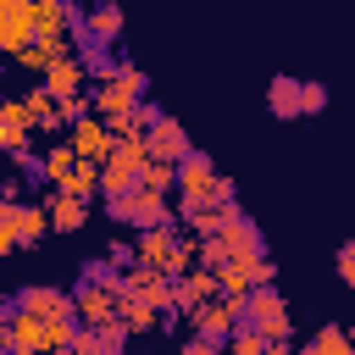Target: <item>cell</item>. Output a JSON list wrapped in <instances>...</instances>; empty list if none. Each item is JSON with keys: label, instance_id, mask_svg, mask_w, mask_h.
I'll return each mask as SVG.
<instances>
[{"label": "cell", "instance_id": "cell-1", "mask_svg": "<svg viewBox=\"0 0 355 355\" xmlns=\"http://www.w3.org/2000/svg\"><path fill=\"white\" fill-rule=\"evenodd\" d=\"M72 311H78L83 327H111V322H122V288H116V277H111V272H89V277L78 283V294H72Z\"/></svg>", "mask_w": 355, "mask_h": 355}, {"label": "cell", "instance_id": "cell-2", "mask_svg": "<svg viewBox=\"0 0 355 355\" xmlns=\"http://www.w3.org/2000/svg\"><path fill=\"white\" fill-rule=\"evenodd\" d=\"M178 194H183V211H194V205H222V200H233V183L211 166V155H189L183 166H178Z\"/></svg>", "mask_w": 355, "mask_h": 355}, {"label": "cell", "instance_id": "cell-3", "mask_svg": "<svg viewBox=\"0 0 355 355\" xmlns=\"http://www.w3.org/2000/svg\"><path fill=\"white\" fill-rule=\"evenodd\" d=\"M133 255H139V266H150V272H161V277H183V272H194V250H189L172 227H144Z\"/></svg>", "mask_w": 355, "mask_h": 355}, {"label": "cell", "instance_id": "cell-4", "mask_svg": "<svg viewBox=\"0 0 355 355\" xmlns=\"http://www.w3.org/2000/svg\"><path fill=\"white\" fill-rule=\"evenodd\" d=\"M255 255H266V250H261V233H255L250 216L227 222L216 239L200 244V266H205V272H216V266H227V261H255Z\"/></svg>", "mask_w": 355, "mask_h": 355}, {"label": "cell", "instance_id": "cell-5", "mask_svg": "<svg viewBox=\"0 0 355 355\" xmlns=\"http://www.w3.org/2000/svg\"><path fill=\"white\" fill-rule=\"evenodd\" d=\"M144 166H150V144H144V139H116L111 155L100 161V194H105V200H111V194H128Z\"/></svg>", "mask_w": 355, "mask_h": 355}, {"label": "cell", "instance_id": "cell-6", "mask_svg": "<svg viewBox=\"0 0 355 355\" xmlns=\"http://www.w3.org/2000/svg\"><path fill=\"white\" fill-rule=\"evenodd\" d=\"M139 94H144V72H139V67H116V72L94 89V116L116 122V116H128V111L139 105Z\"/></svg>", "mask_w": 355, "mask_h": 355}, {"label": "cell", "instance_id": "cell-7", "mask_svg": "<svg viewBox=\"0 0 355 355\" xmlns=\"http://www.w3.org/2000/svg\"><path fill=\"white\" fill-rule=\"evenodd\" d=\"M111 216L116 222H133V227H166V194L133 183L128 194H111Z\"/></svg>", "mask_w": 355, "mask_h": 355}, {"label": "cell", "instance_id": "cell-8", "mask_svg": "<svg viewBox=\"0 0 355 355\" xmlns=\"http://www.w3.org/2000/svg\"><path fill=\"white\" fill-rule=\"evenodd\" d=\"M244 327H255L266 344H283L288 338V305H283V294L277 288H250V316H244Z\"/></svg>", "mask_w": 355, "mask_h": 355}, {"label": "cell", "instance_id": "cell-9", "mask_svg": "<svg viewBox=\"0 0 355 355\" xmlns=\"http://www.w3.org/2000/svg\"><path fill=\"white\" fill-rule=\"evenodd\" d=\"M67 144H72V155H78V161H94V166H100V161L111 155V144H116V133H111V122H105V116H94V111H83V116L72 122V139H67Z\"/></svg>", "mask_w": 355, "mask_h": 355}, {"label": "cell", "instance_id": "cell-10", "mask_svg": "<svg viewBox=\"0 0 355 355\" xmlns=\"http://www.w3.org/2000/svg\"><path fill=\"white\" fill-rule=\"evenodd\" d=\"M144 144H150V161H166V166H183L189 155H194V144H189V133L178 128V116H155L150 122V133H144Z\"/></svg>", "mask_w": 355, "mask_h": 355}, {"label": "cell", "instance_id": "cell-11", "mask_svg": "<svg viewBox=\"0 0 355 355\" xmlns=\"http://www.w3.org/2000/svg\"><path fill=\"white\" fill-rule=\"evenodd\" d=\"M33 39V0H0V50L22 55Z\"/></svg>", "mask_w": 355, "mask_h": 355}, {"label": "cell", "instance_id": "cell-12", "mask_svg": "<svg viewBox=\"0 0 355 355\" xmlns=\"http://www.w3.org/2000/svg\"><path fill=\"white\" fill-rule=\"evenodd\" d=\"M6 338H11L17 355H44V349H50V327H44V316L17 311V305H11V316H6Z\"/></svg>", "mask_w": 355, "mask_h": 355}, {"label": "cell", "instance_id": "cell-13", "mask_svg": "<svg viewBox=\"0 0 355 355\" xmlns=\"http://www.w3.org/2000/svg\"><path fill=\"white\" fill-rule=\"evenodd\" d=\"M28 133H39L28 105L22 100H0V155H28Z\"/></svg>", "mask_w": 355, "mask_h": 355}, {"label": "cell", "instance_id": "cell-14", "mask_svg": "<svg viewBox=\"0 0 355 355\" xmlns=\"http://www.w3.org/2000/svg\"><path fill=\"white\" fill-rule=\"evenodd\" d=\"M83 78H89V67H83V55H67V61H55L50 72H44V94L50 100H83Z\"/></svg>", "mask_w": 355, "mask_h": 355}, {"label": "cell", "instance_id": "cell-15", "mask_svg": "<svg viewBox=\"0 0 355 355\" xmlns=\"http://www.w3.org/2000/svg\"><path fill=\"white\" fill-rule=\"evenodd\" d=\"M0 222L17 233V244H33V239H44L50 211H44V205H17V200H0Z\"/></svg>", "mask_w": 355, "mask_h": 355}, {"label": "cell", "instance_id": "cell-16", "mask_svg": "<svg viewBox=\"0 0 355 355\" xmlns=\"http://www.w3.org/2000/svg\"><path fill=\"white\" fill-rule=\"evenodd\" d=\"M211 294H222V288H216V272H205V266L172 277V305H178V311H200Z\"/></svg>", "mask_w": 355, "mask_h": 355}, {"label": "cell", "instance_id": "cell-17", "mask_svg": "<svg viewBox=\"0 0 355 355\" xmlns=\"http://www.w3.org/2000/svg\"><path fill=\"white\" fill-rule=\"evenodd\" d=\"M122 338H128L122 322H111V327H78L72 355H122Z\"/></svg>", "mask_w": 355, "mask_h": 355}, {"label": "cell", "instance_id": "cell-18", "mask_svg": "<svg viewBox=\"0 0 355 355\" xmlns=\"http://www.w3.org/2000/svg\"><path fill=\"white\" fill-rule=\"evenodd\" d=\"M17 311H33V316H67L72 311V294H61V288H44V283H33V288H22L17 294Z\"/></svg>", "mask_w": 355, "mask_h": 355}, {"label": "cell", "instance_id": "cell-19", "mask_svg": "<svg viewBox=\"0 0 355 355\" xmlns=\"http://www.w3.org/2000/svg\"><path fill=\"white\" fill-rule=\"evenodd\" d=\"M78 33H83L89 44H116V33H122V6H94V11L78 22Z\"/></svg>", "mask_w": 355, "mask_h": 355}, {"label": "cell", "instance_id": "cell-20", "mask_svg": "<svg viewBox=\"0 0 355 355\" xmlns=\"http://www.w3.org/2000/svg\"><path fill=\"white\" fill-rule=\"evenodd\" d=\"M239 216H244V211H239L233 200H222V205H194V211H183V222H194V233H200V239H216V233H222L227 222H239Z\"/></svg>", "mask_w": 355, "mask_h": 355}, {"label": "cell", "instance_id": "cell-21", "mask_svg": "<svg viewBox=\"0 0 355 355\" xmlns=\"http://www.w3.org/2000/svg\"><path fill=\"white\" fill-rule=\"evenodd\" d=\"M67 28H72L67 0H33V33L39 39H67Z\"/></svg>", "mask_w": 355, "mask_h": 355}, {"label": "cell", "instance_id": "cell-22", "mask_svg": "<svg viewBox=\"0 0 355 355\" xmlns=\"http://www.w3.org/2000/svg\"><path fill=\"white\" fill-rule=\"evenodd\" d=\"M89 222V200H72V194H55L50 200V227L55 233H78Z\"/></svg>", "mask_w": 355, "mask_h": 355}, {"label": "cell", "instance_id": "cell-23", "mask_svg": "<svg viewBox=\"0 0 355 355\" xmlns=\"http://www.w3.org/2000/svg\"><path fill=\"white\" fill-rule=\"evenodd\" d=\"M266 105H272V116H300V78H272Z\"/></svg>", "mask_w": 355, "mask_h": 355}, {"label": "cell", "instance_id": "cell-24", "mask_svg": "<svg viewBox=\"0 0 355 355\" xmlns=\"http://www.w3.org/2000/svg\"><path fill=\"white\" fill-rule=\"evenodd\" d=\"M22 105H28V116H33V128H44V133H50V128H61V122H67V111H61V100H50V94H44V89H33V94H28V100H22Z\"/></svg>", "mask_w": 355, "mask_h": 355}, {"label": "cell", "instance_id": "cell-25", "mask_svg": "<svg viewBox=\"0 0 355 355\" xmlns=\"http://www.w3.org/2000/svg\"><path fill=\"white\" fill-rule=\"evenodd\" d=\"M55 194H72V200H94V194H100V166H94V161H78V166H72V178H67Z\"/></svg>", "mask_w": 355, "mask_h": 355}, {"label": "cell", "instance_id": "cell-26", "mask_svg": "<svg viewBox=\"0 0 355 355\" xmlns=\"http://www.w3.org/2000/svg\"><path fill=\"white\" fill-rule=\"evenodd\" d=\"M155 322H161V311H155L150 300H133V294H122V327H128V333H150Z\"/></svg>", "mask_w": 355, "mask_h": 355}, {"label": "cell", "instance_id": "cell-27", "mask_svg": "<svg viewBox=\"0 0 355 355\" xmlns=\"http://www.w3.org/2000/svg\"><path fill=\"white\" fill-rule=\"evenodd\" d=\"M72 166H78V155H72V144H55V150H44V161H39V172L61 189L67 178H72Z\"/></svg>", "mask_w": 355, "mask_h": 355}, {"label": "cell", "instance_id": "cell-28", "mask_svg": "<svg viewBox=\"0 0 355 355\" xmlns=\"http://www.w3.org/2000/svg\"><path fill=\"white\" fill-rule=\"evenodd\" d=\"M355 349V338L344 333V327H322L311 344H305V355H349Z\"/></svg>", "mask_w": 355, "mask_h": 355}, {"label": "cell", "instance_id": "cell-29", "mask_svg": "<svg viewBox=\"0 0 355 355\" xmlns=\"http://www.w3.org/2000/svg\"><path fill=\"white\" fill-rule=\"evenodd\" d=\"M216 288H222V294H250V288H255V283H250V261L216 266Z\"/></svg>", "mask_w": 355, "mask_h": 355}, {"label": "cell", "instance_id": "cell-30", "mask_svg": "<svg viewBox=\"0 0 355 355\" xmlns=\"http://www.w3.org/2000/svg\"><path fill=\"white\" fill-rule=\"evenodd\" d=\"M272 344L255 333V327H233V338H227V355H266Z\"/></svg>", "mask_w": 355, "mask_h": 355}, {"label": "cell", "instance_id": "cell-31", "mask_svg": "<svg viewBox=\"0 0 355 355\" xmlns=\"http://www.w3.org/2000/svg\"><path fill=\"white\" fill-rule=\"evenodd\" d=\"M172 178H178V166H166V161H150V166L139 172V183H144V189H155V194H166V189H172Z\"/></svg>", "mask_w": 355, "mask_h": 355}, {"label": "cell", "instance_id": "cell-32", "mask_svg": "<svg viewBox=\"0 0 355 355\" xmlns=\"http://www.w3.org/2000/svg\"><path fill=\"white\" fill-rule=\"evenodd\" d=\"M327 105V89L322 83H300V116H311V111H322Z\"/></svg>", "mask_w": 355, "mask_h": 355}, {"label": "cell", "instance_id": "cell-33", "mask_svg": "<svg viewBox=\"0 0 355 355\" xmlns=\"http://www.w3.org/2000/svg\"><path fill=\"white\" fill-rule=\"evenodd\" d=\"M338 277L355 288V239H349V244H338Z\"/></svg>", "mask_w": 355, "mask_h": 355}, {"label": "cell", "instance_id": "cell-34", "mask_svg": "<svg viewBox=\"0 0 355 355\" xmlns=\"http://www.w3.org/2000/svg\"><path fill=\"white\" fill-rule=\"evenodd\" d=\"M183 355H227V349H222V344H216V338H200V333H194V344H189V349H183Z\"/></svg>", "mask_w": 355, "mask_h": 355}, {"label": "cell", "instance_id": "cell-35", "mask_svg": "<svg viewBox=\"0 0 355 355\" xmlns=\"http://www.w3.org/2000/svg\"><path fill=\"white\" fill-rule=\"evenodd\" d=\"M11 244H17V233H11V227H6V222H0V255H6V250H11Z\"/></svg>", "mask_w": 355, "mask_h": 355}, {"label": "cell", "instance_id": "cell-36", "mask_svg": "<svg viewBox=\"0 0 355 355\" xmlns=\"http://www.w3.org/2000/svg\"><path fill=\"white\" fill-rule=\"evenodd\" d=\"M266 355H305V349H294V344H288V338H283V344H272V349H266Z\"/></svg>", "mask_w": 355, "mask_h": 355}, {"label": "cell", "instance_id": "cell-37", "mask_svg": "<svg viewBox=\"0 0 355 355\" xmlns=\"http://www.w3.org/2000/svg\"><path fill=\"white\" fill-rule=\"evenodd\" d=\"M6 316H11V305H6V294H0V322H6Z\"/></svg>", "mask_w": 355, "mask_h": 355}, {"label": "cell", "instance_id": "cell-38", "mask_svg": "<svg viewBox=\"0 0 355 355\" xmlns=\"http://www.w3.org/2000/svg\"><path fill=\"white\" fill-rule=\"evenodd\" d=\"M100 6H116V0H100Z\"/></svg>", "mask_w": 355, "mask_h": 355}, {"label": "cell", "instance_id": "cell-39", "mask_svg": "<svg viewBox=\"0 0 355 355\" xmlns=\"http://www.w3.org/2000/svg\"><path fill=\"white\" fill-rule=\"evenodd\" d=\"M349 355H355V349H349Z\"/></svg>", "mask_w": 355, "mask_h": 355}]
</instances>
